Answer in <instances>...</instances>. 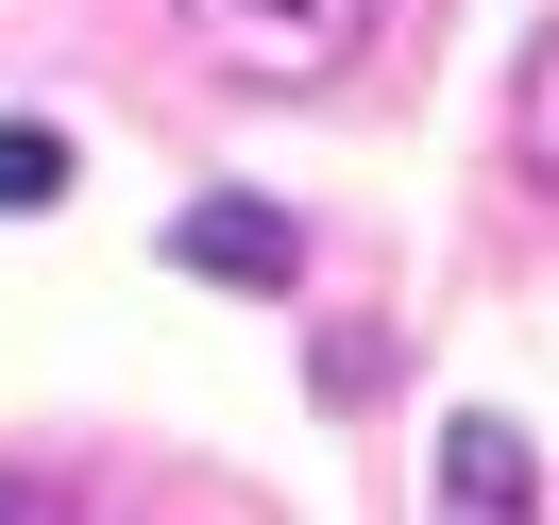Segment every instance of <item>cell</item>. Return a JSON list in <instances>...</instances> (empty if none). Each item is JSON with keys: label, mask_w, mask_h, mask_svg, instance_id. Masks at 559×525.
Returning <instances> with one entry per match:
<instances>
[{"label": "cell", "mask_w": 559, "mask_h": 525, "mask_svg": "<svg viewBox=\"0 0 559 525\" xmlns=\"http://www.w3.org/2000/svg\"><path fill=\"white\" fill-rule=\"evenodd\" d=\"M221 85H340L407 35V0H170Z\"/></svg>", "instance_id": "obj_1"}, {"label": "cell", "mask_w": 559, "mask_h": 525, "mask_svg": "<svg viewBox=\"0 0 559 525\" xmlns=\"http://www.w3.org/2000/svg\"><path fill=\"white\" fill-rule=\"evenodd\" d=\"M441 525H543V441L525 423H441Z\"/></svg>", "instance_id": "obj_2"}, {"label": "cell", "mask_w": 559, "mask_h": 525, "mask_svg": "<svg viewBox=\"0 0 559 525\" xmlns=\"http://www.w3.org/2000/svg\"><path fill=\"white\" fill-rule=\"evenodd\" d=\"M170 272H238V288H288V272H306V238H288L272 204H187V220H170Z\"/></svg>", "instance_id": "obj_3"}, {"label": "cell", "mask_w": 559, "mask_h": 525, "mask_svg": "<svg viewBox=\"0 0 559 525\" xmlns=\"http://www.w3.org/2000/svg\"><path fill=\"white\" fill-rule=\"evenodd\" d=\"M35 204H69V136L51 119H0V220H35Z\"/></svg>", "instance_id": "obj_4"}, {"label": "cell", "mask_w": 559, "mask_h": 525, "mask_svg": "<svg viewBox=\"0 0 559 525\" xmlns=\"http://www.w3.org/2000/svg\"><path fill=\"white\" fill-rule=\"evenodd\" d=\"M0 525H35V509H0Z\"/></svg>", "instance_id": "obj_5"}]
</instances>
